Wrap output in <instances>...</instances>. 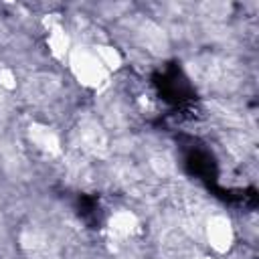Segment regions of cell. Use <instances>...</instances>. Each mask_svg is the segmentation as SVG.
Instances as JSON below:
<instances>
[{
    "label": "cell",
    "instance_id": "9c48e42d",
    "mask_svg": "<svg viewBox=\"0 0 259 259\" xmlns=\"http://www.w3.org/2000/svg\"><path fill=\"white\" fill-rule=\"evenodd\" d=\"M198 259H210V257H198Z\"/></svg>",
    "mask_w": 259,
    "mask_h": 259
},
{
    "label": "cell",
    "instance_id": "ba28073f",
    "mask_svg": "<svg viewBox=\"0 0 259 259\" xmlns=\"http://www.w3.org/2000/svg\"><path fill=\"white\" fill-rule=\"evenodd\" d=\"M16 87V75L12 69H0V89H6V91H12Z\"/></svg>",
    "mask_w": 259,
    "mask_h": 259
},
{
    "label": "cell",
    "instance_id": "7a4b0ae2",
    "mask_svg": "<svg viewBox=\"0 0 259 259\" xmlns=\"http://www.w3.org/2000/svg\"><path fill=\"white\" fill-rule=\"evenodd\" d=\"M206 237L210 247L217 253H227L235 241V233L231 227V221L223 214H214L210 217V221L206 223Z\"/></svg>",
    "mask_w": 259,
    "mask_h": 259
},
{
    "label": "cell",
    "instance_id": "52a82bcc",
    "mask_svg": "<svg viewBox=\"0 0 259 259\" xmlns=\"http://www.w3.org/2000/svg\"><path fill=\"white\" fill-rule=\"evenodd\" d=\"M81 136H83V142H85V146H87L89 150L101 152V150L105 148V136H103L101 127H99L95 121H91V123L81 132Z\"/></svg>",
    "mask_w": 259,
    "mask_h": 259
},
{
    "label": "cell",
    "instance_id": "8992f818",
    "mask_svg": "<svg viewBox=\"0 0 259 259\" xmlns=\"http://www.w3.org/2000/svg\"><path fill=\"white\" fill-rule=\"evenodd\" d=\"M95 55H97V59L101 61V65L107 71H117L121 67V63H123L119 51L113 49V47H109V45H97L95 47Z\"/></svg>",
    "mask_w": 259,
    "mask_h": 259
},
{
    "label": "cell",
    "instance_id": "6da1fadb",
    "mask_svg": "<svg viewBox=\"0 0 259 259\" xmlns=\"http://www.w3.org/2000/svg\"><path fill=\"white\" fill-rule=\"evenodd\" d=\"M69 65L77 81L91 89H101L107 85V69L101 65L95 53L89 51H73L69 55Z\"/></svg>",
    "mask_w": 259,
    "mask_h": 259
},
{
    "label": "cell",
    "instance_id": "277c9868",
    "mask_svg": "<svg viewBox=\"0 0 259 259\" xmlns=\"http://www.w3.org/2000/svg\"><path fill=\"white\" fill-rule=\"evenodd\" d=\"M138 217L130 210H117L107 221V231L113 239H125L138 231Z\"/></svg>",
    "mask_w": 259,
    "mask_h": 259
},
{
    "label": "cell",
    "instance_id": "3957f363",
    "mask_svg": "<svg viewBox=\"0 0 259 259\" xmlns=\"http://www.w3.org/2000/svg\"><path fill=\"white\" fill-rule=\"evenodd\" d=\"M28 138L30 142L40 148L42 152L51 154V156H57L61 154V142H59V136L49 127V125H42V123H32L28 127Z\"/></svg>",
    "mask_w": 259,
    "mask_h": 259
},
{
    "label": "cell",
    "instance_id": "5b68a950",
    "mask_svg": "<svg viewBox=\"0 0 259 259\" xmlns=\"http://www.w3.org/2000/svg\"><path fill=\"white\" fill-rule=\"evenodd\" d=\"M47 45H49V51L55 59L63 61L65 57H69L71 53V40H69V34L65 32V28L59 24V26H53L49 30V38H47Z\"/></svg>",
    "mask_w": 259,
    "mask_h": 259
}]
</instances>
